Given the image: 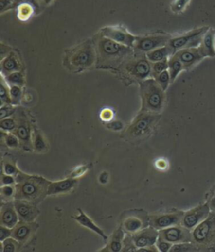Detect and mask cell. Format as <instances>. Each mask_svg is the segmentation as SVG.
Returning a JSON list of instances; mask_svg holds the SVG:
<instances>
[{
	"label": "cell",
	"mask_w": 215,
	"mask_h": 252,
	"mask_svg": "<svg viewBox=\"0 0 215 252\" xmlns=\"http://www.w3.org/2000/svg\"><path fill=\"white\" fill-rule=\"evenodd\" d=\"M94 43L97 52V67L118 68L135 54L132 47L124 46L101 34L95 37Z\"/></svg>",
	"instance_id": "1"
},
{
	"label": "cell",
	"mask_w": 215,
	"mask_h": 252,
	"mask_svg": "<svg viewBox=\"0 0 215 252\" xmlns=\"http://www.w3.org/2000/svg\"><path fill=\"white\" fill-rule=\"evenodd\" d=\"M16 178L15 199L16 200H23L39 204L48 196L47 190L51 181L43 177L30 175L20 171Z\"/></svg>",
	"instance_id": "2"
},
{
	"label": "cell",
	"mask_w": 215,
	"mask_h": 252,
	"mask_svg": "<svg viewBox=\"0 0 215 252\" xmlns=\"http://www.w3.org/2000/svg\"><path fill=\"white\" fill-rule=\"evenodd\" d=\"M96 63L97 52L94 40H84L78 46L68 50L65 55V67L74 72L90 69Z\"/></svg>",
	"instance_id": "3"
},
{
	"label": "cell",
	"mask_w": 215,
	"mask_h": 252,
	"mask_svg": "<svg viewBox=\"0 0 215 252\" xmlns=\"http://www.w3.org/2000/svg\"><path fill=\"white\" fill-rule=\"evenodd\" d=\"M140 91L142 97V111L160 114L165 105L166 96L165 91L157 81L152 77L141 82Z\"/></svg>",
	"instance_id": "4"
},
{
	"label": "cell",
	"mask_w": 215,
	"mask_h": 252,
	"mask_svg": "<svg viewBox=\"0 0 215 252\" xmlns=\"http://www.w3.org/2000/svg\"><path fill=\"white\" fill-rule=\"evenodd\" d=\"M160 114L141 111L124 133L127 142H139L148 137L160 119Z\"/></svg>",
	"instance_id": "5"
},
{
	"label": "cell",
	"mask_w": 215,
	"mask_h": 252,
	"mask_svg": "<svg viewBox=\"0 0 215 252\" xmlns=\"http://www.w3.org/2000/svg\"><path fill=\"white\" fill-rule=\"evenodd\" d=\"M120 70L125 75L135 81L143 82L151 76L152 63L148 60L146 55L135 53L120 66Z\"/></svg>",
	"instance_id": "6"
},
{
	"label": "cell",
	"mask_w": 215,
	"mask_h": 252,
	"mask_svg": "<svg viewBox=\"0 0 215 252\" xmlns=\"http://www.w3.org/2000/svg\"><path fill=\"white\" fill-rule=\"evenodd\" d=\"M120 226L125 234H135L150 226V215L140 209L126 210L120 216Z\"/></svg>",
	"instance_id": "7"
},
{
	"label": "cell",
	"mask_w": 215,
	"mask_h": 252,
	"mask_svg": "<svg viewBox=\"0 0 215 252\" xmlns=\"http://www.w3.org/2000/svg\"><path fill=\"white\" fill-rule=\"evenodd\" d=\"M208 28V26L197 28L179 36L172 37L166 46L171 49L173 55L180 50L199 46L203 34L205 33Z\"/></svg>",
	"instance_id": "8"
},
{
	"label": "cell",
	"mask_w": 215,
	"mask_h": 252,
	"mask_svg": "<svg viewBox=\"0 0 215 252\" xmlns=\"http://www.w3.org/2000/svg\"><path fill=\"white\" fill-rule=\"evenodd\" d=\"M172 36L165 34H151L147 36H137L134 44V50L138 54L146 55L148 52L152 51L159 47L167 45Z\"/></svg>",
	"instance_id": "9"
},
{
	"label": "cell",
	"mask_w": 215,
	"mask_h": 252,
	"mask_svg": "<svg viewBox=\"0 0 215 252\" xmlns=\"http://www.w3.org/2000/svg\"><path fill=\"white\" fill-rule=\"evenodd\" d=\"M193 241L202 246L215 240V213L210 214L205 220L192 231Z\"/></svg>",
	"instance_id": "10"
},
{
	"label": "cell",
	"mask_w": 215,
	"mask_h": 252,
	"mask_svg": "<svg viewBox=\"0 0 215 252\" xmlns=\"http://www.w3.org/2000/svg\"><path fill=\"white\" fill-rule=\"evenodd\" d=\"M210 210L211 208L209 207V203H206L200 204L198 206L195 207L187 212H184L181 225L189 231H194L197 225L209 217L210 215Z\"/></svg>",
	"instance_id": "11"
},
{
	"label": "cell",
	"mask_w": 215,
	"mask_h": 252,
	"mask_svg": "<svg viewBox=\"0 0 215 252\" xmlns=\"http://www.w3.org/2000/svg\"><path fill=\"white\" fill-rule=\"evenodd\" d=\"M184 212L180 210H175L171 212L160 213L150 215V225L161 231L166 228L181 225V219Z\"/></svg>",
	"instance_id": "12"
},
{
	"label": "cell",
	"mask_w": 215,
	"mask_h": 252,
	"mask_svg": "<svg viewBox=\"0 0 215 252\" xmlns=\"http://www.w3.org/2000/svg\"><path fill=\"white\" fill-rule=\"evenodd\" d=\"M16 117L17 119V127L16 130L13 132V134H16L19 139L20 147L25 150L31 151L33 149V143H32L33 132H31V124L23 112L18 113Z\"/></svg>",
	"instance_id": "13"
},
{
	"label": "cell",
	"mask_w": 215,
	"mask_h": 252,
	"mask_svg": "<svg viewBox=\"0 0 215 252\" xmlns=\"http://www.w3.org/2000/svg\"><path fill=\"white\" fill-rule=\"evenodd\" d=\"M159 238L173 244L193 241L192 231L181 225H174L159 231Z\"/></svg>",
	"instance_id": "14"
},
{
	"label": "cell",
	"mask_w": 215,
	"mask_h": 252,
	"mask_svg": "<svg viewBox=\"0 0 215 252\" xmlns=\"http://www.w3.org/2000/svg\"><path fill=\"white\" fill-rule=\"evenodd\" d=\"M101 34L104 36L109 38L111 40H114L116 42L122 44L124 46L134 47L135 40L137 36L133 35L123 27H117V26H107L103 28L101 31Z\"/></svg>",
	"instance_id": "15"
},
{
	"label": "cell",
	"mask_w": 215,
	"mask_h": 252,
	"mask_svg": "<svg viewBox=\"0 0 215 252\" xmlns=\"http://www.w3.org/2000/svg\"><path fill=\"white\" fill-rule=\"evenodd\" d=\"M174 55H177L181 61L184 67V70H191L206 57L200 46L180 50L176 52Z\"/></svg>",
	"instance_id": "16"
},
{
	"label": "cell",
	"mask_w": 215,
	"mask_h": 252,
	"mask_svg": "<svg viewBox=\"0 0 215 252\" xmlns=\"http://www.w3.org/2000/svg\"><path fill=\"white\" fill-rule=\"evenodd\" d=\"M14 204L18 214L19 220L25 222H34L40 215V210L37 204L30 201L23 200H14Z\"/></svg>",
	"instance_id": "17"
},
{
	"label": "cell",
	"mask_w": 215,
	"mask_h": 252,
	"mask_svg": "<svg viewBox=\"0 0 215 252\" xmlns=\"http://www.w3.org/2000/svg\"><path fill=\"white\" fill-rule=\"evenodd\" d=\"M39 225L36 222H25L19 220L12 229V236L22 245L27 243L34 235Z\"/></svg>",
	"instance_id": "18"
},
{
	"label": "cell",
	"mask_w": 215,
	"mask_h": 252,
	"mask_svg": "<svg viewBox=\"0 0 215 252\" xmlns=\"http://www.w3.org/2000/svg\"><path fill=\"white\" fill-rule=\"evenodd\" d=\"M135 246L139 248H143L146 246L156 245L157 239L159 237V231L152 226H148L135 234L130 235Z\"/></svg>",
	"instance_id": "19"
},
{
	"label": "cell",
	"mask_w": 215,
	"mask_h": 252,
	"mask_svg": "<svg viewBox=\"0 0 215 252\" xmlns=\"http://www.w3.org/2000/svg\"><path fill=\"white\" fill-rule=\"evenodd\" d=\"M19 221L18 214L14 204V201H6L2 203L0 211V223L1 225L6 227H15Z\"/></svg>",
	"instance_id": "20"
},
{
	"label": "cell",
	"mask_w": 215,
	"mask_h": 252,
	"mask_svg": "<svg viewBox=\"0 0 215 252\" xmlns=\"http://www.w3.org/2000/svg\"><path fill=\"white\" fill-rule=\"evenodd\" d=\"M77 183V179L69 178V179H63L61 181L51 182L47 190V195H62L67 194L73 189Z\"/></svg>",
	"instance_id": "21"
},
{
	"label": "cell",
	"mask_w": 215,
	"mask_h": 252,
	"mask_svg": "<svg viewBox=\"0 0 215 252\" xmlns=\"http://www.w3.org/2000/svg\"><path fill=\"white\" fill-rule=\"evenodd\" d=\"M21 65L16 53L11 51L9 55L2 59L1 61V73L2 76H5L9 74L20 71Z\"/></svg>",
	"instance_id": "22"
},
{
	"label": "cell",
	"mask_w": 215,
	"mask_h": 252,
	"mask_svg": "<svg viewBox=\"0 0 215 252\" xmlns=\"http://www.w3.org/2000/svg\"><path fill=\"white\" fill-rule=\"evenodd\" d=\"M199 46L206 57H215V29L213 27L208 28L205 33L203 34Z\"/></svg>",
	"instance_id": "23"
},
{
	"label": "cell",
	"mask_w": 215,
	"mask_h": 252,
	"mask_svg": "<svg viewBox=\"0 0 215 252\" xmlns=\"http://www.w3.org/2000/svg\"><path fill=\"white\" fill-rule=\"evenodd\" d=\"M125 232L120 226L114 231L110 239L108 242L105 249L101 250L102 252H120L123 249L124 239L125 237Z\"/></svg>",
	"instance_id": "24"
},
{
	"label": "cell",
	"mask_w": 215,
	"mask_h": 252,
	"mask_svg": "<svg viewBox=\"0 0 215 252\" xmlns=\"http://www.w3.org/2000/svg\"><path fill=\"white\" fill-rule=\"evenodd\" d=\"M77 211L79 212L78 216H73L72 219H75L82 226L88 228L90 231H93L96 234L99 235V236H101L105 241L108 240V237L105 235V232L102 230L101 228H99L98 225H96L95 223L92 221V219H90V217L87 216L86 214L83 212V210L78 209Z\"/></svg>",
	"instance_id": "25"
},
{
	"label": "cell",
	"mask_w": 215,
	"mask_h": 252,
	"mask_svg": "<svg viewBox=\"0 0 215 252\" xmlns=\"http://www.w3.org/2000/svg\"><path fill=\"white\" fill-rule=\"evenodd\" d=\"M173 55L172 50L167 46L159 47L157 49L154 50L152 51L148 52L146 57L151 61V63L157 62V61H164L168 59L170 56Z\"/></svg>",
	"instance_id": "26"
},
{
	"label": "cell",
	"mask_w": 215,
	"mask_h": 252,
	"mask_svg": "<svg viewBox=\"0 0 215 252\" xmlns=\"http://www.w3.org/2000/svg\"><path fill=\"white\" fill-rule=\"evenodd\" d=\"M184 70L183 64L179 60V57L176 55H172L168 58V71L172 82H174L179 74L181 73L182 70Z\"/></svg>",
	"instance_id": "27"
},
{
	"label": "cell",
	"mask_w": 215,
	"mask_h": 252,
	"mask_svg": "<svg viewBox=\"0 0 215 252\" xmlns=\"http://www.w3.org/2000/svg\"><path fill=\"white\" fill-rule=\"evenodd\" d=\"M32 143H33V149L36 152H43L47 150L46 139L44 138L43 135L38 129H35L33 131Z\"/></svg>",
	"instance_id": "28"
},
{
	"label": "cell",
	"mask_w": 215,
	"mask_h": 252,
	"mask_svg": "<svg viewBox=\"0 0 215 252\" xmlns=\"http://www.w3.org/2000/svg\"><path fill=\"white\" fill-rule=\"evenodd\" d=\"M2 172L9 175L16 176L20 170H18L16 162L14 160V158L10 157H6V159H3L2 164Z\"/></svg>",
	"instance_id": "29"
},
{
	"label": "cell",
	"mask_w": 215,
	"mask_h": 252,
	"mask_svg": "<svg viewBox=\"0 0 215 252\" xmlns=\"http://www.w3.org/2000/svg\"><path fill=\"white\" fill-rule=\"evenodd\" d=\"M21 246V244L18 242L13 237L7 238L5 240L1 241V252H18Z\"/></svg>",
	"instance_id": "30"
},
{
	"label": "cell",
	"mask_w": 215,
	"mask_h": 252,
	"mask_svg": "<svg viewBox=\"0 0 215 252\" xmlns=\"http://www.w3.org/2000/svg\"><path fill=\"white\" fill-rule=\"evenodd\" d=\"M0 98H1V106H3V105H6V104H11V97H10L9 85L3 76H1Z\"/></svg>",
	"instance_id": "31"
},
{
	"label": "cell",
	"mask_w": 215,
	"mask_h": 252,
	"mask_svg": "<svg viewBox=\"0 0 215 252\" xmlns=\"http://www.w3.org/2000/svg\"><path fill=\"white\" fill-rule=\"evenodd\" d=\"M201 246L197 244L191 242H182V243L174 244L170 250V252H197Z\"/></svg>",
	"instance_id": "32"
},
{
	"label": "cell",
	"mask_w": 215,
	"mask_h": 252,
	"mask_svg": "<svg viewBox=\"0 0 215 252\" xmlns=\"http://www.w3.org/2000/svg\"><path fill=\"white\" fill-rule=\"evenodd\" d=\"M18 8V18L21 21H27L34 14H36L34 7L30 4H21Z\"/></svg>",
	"instance_id": "33"
},
{
	"label": "cell",
	"mask_w": 215,
	"mask_h": 252,
	"mask_svg": "<svg viewBox=\"0 0 215 252\" xmlns=\"http://www.w3.org/2000/svg\"><path fill=\"white\" fill-rule=\"evenodd\" d=\"M9 85H18L23 86L25 84V78L23 74L20 71H16L13 73L9 74L7 76H3Z\"/></svg>",
	"instance_id": "34"
},
{
	"label": "cell",
	"mask_w": 215,
	"mask_h": 252,
	"mask_svg": "<svg viewBox=\"0 0 215 252\" xmlns=\"http://www.w3.org/2000/svg\"><path fill=\"white\" fill-rule=\"evenodd\" d=\"M16 127H17V119L16 116L2 119L0 121V128L2 132L13 133L16 130Z\"/></svg>",
	"instance_id": "35"
},
{
	"label": "cell",
	"mask_w": 215,
	"mask_h": 252,
	"mask_svg": "<svg viewBox=\"0 0 215 252\" xmlns=\"http://www.w3.org/2000/svg\"><path fill=\"white\" fill-rule=\"evenodd\" d=\"M154 79L157 81V83L159 84L161 87L166 91L169 86L170 83L172 82L171 80V76H170L168 70H164L161 73L158 74L156 76H154Z\"/></svg>",
	"instance_id": "36"
},
{
	"label": "cell",
	"mask_w": 215,
	"mask_h": 252,
	"mask_svg": "<svg viewBox=\"0 0 215 252\" xmlns=\"http://www.w3.org/2000/svg\"><path fill=\"white\" fill-rule=\"evenodd\" d=\"M10 97H11V104L14 106H18L21 101L22 91L21 86L18 85H9Z\"/></svg>",
	"instance_id": "37"
},
{
	"label": "cell",
	"mask_w": 215,
	"mask_h": 252,
	"mask_svg": "<svg viewBox=\"0 0 215 252\" xmlns=\"http://www.w3.org/2000/svg\"><path fill=\"white\" fill-rule=\"evenodd\" d=\"M15 196H16V186L2 185V187H1V198H2L3 201H14Z\"/></svg>",
	"instance_id": "38"
},
{
	"label": "cell",
	"mask_w": 215,
	"mask_h": 252,
	"mask_svg": "<svg viewBox=\"0 0 215 252\" xmlns=\"http://www.w3.org/2000/svg\"><path fill=\"white\" fill-rule=\"evenodd\" d=\"M168 70V59L164 61H157L152 63V69H151V76H157L158 74L161 73L164 70Z\"/></svg>",
	"instance_id": "39"
},
{
	"label": "cell",
	"mask_w": 215,
	"mask_h": 252,
	"mask_svg": "<svg viewBox=\"0 0 215 252\" xmlns=\"http://www.w3.org/2000/svg\"><path fill=\"white\" fill-rule=\"evenodd\" d=\"M16 111H17L16 106H14L12 104L3 105L1 106V109H0V120L12 117L13 115L16 114Z\"/></svg>",
	"instance_id": "40"
},
{
	"label": "cell",
	"mask_w": 215,
	"mask_h": 252,
	"mask_svg": "<svg viewBox=\"0 0 215 252\" xmlns=\"http://www.w3.org/2000/svg\"><path fill=\"white\" fill-rule=\"evenodd\" d=\"M4 141H5L6 146L9 147V149H17L18 147H20L19 139L16 134H14L13 133H6Z\"/></svg>",
	"instance_id": "41"
},
{
	"label": "cell",
	"mask_w": 215,
	"mask_h": 252,
	"mask_svg": "<svg viewBox=\"0 0 215 252\" xmlns=\"http://www.w3.org/2000/svg\"><path fill=\"white\" fill-rule=\"evenodd\" d=\"M189 2L190 0H173L171 4L172 12L174 14H180L187 8Z\"/></svg>",
	"instance_id": "42"
},
{
	"label": "cell",
	"mask_w": 215,
	"mask_h": 252,
	"mask_svg": "<svg viewBox=\"0 0 215 252\" xmlns=\"http://www.w3.org/2000/svg\"><path fill=\"white\" fill-rule=\"evenodd\" d=\"M137 247L135 246L132 237L130 235H125V237L124 239L123 249L122 252H137Z\"/></svg>",
	"instance_id": "43"
},
{
	"label": "cell",
	"mask_w": 215,
	"mask_h": 252,
	"mask_svg": "<svg viewBox=\"0 0 215 252\" xmlns=\"http://www.w3.org/2000/svg\"><path fill=\"white\" fill-rule=\"evenodd\" d=\"M21 4H30L31 6L34 7L36 15L40 12V4L39 0H15V8Z\"/></svg>",
	"instance_id": "44"
},
{
	"label": "cell",
	"mask_w": 215,
	"mask_h": 252,
	"mask_svg": "<svg viewBox=\"0 0 215 252\" xmlns=\"http://www.w3.org/2000/svg\"><path fill=\"white\" fill-rule=\"evenodd\" d=\"M156 246L159 250V252H170V250L172 248V246H173V244L168 242L166 240H162V239H161V238L158 237L157 242H156Z\"/></svg>",
	"instance_id": "45"
},
{
	"label": "cell",
	"mask_w": 215,
	"mask_h": 252,
	"mask_svg": "<svg viewBox=\"0 0 215 252\" xmlns=\"http://www.w3.org/2000/svg\"><path fill=\"white\" fill-rule=\"evenodd\" d=\"M15 8V0H0V12L3 14Z\"/></svg>",
	"instance_id": "46"
},
{
	"label": "cell",
	"mask_w": 215,
	"mask_h": 252,
	"mask_svg": "<svg viewBox=\"0 0 215 252\" xmlns=\"http://www.w3.org/2000/svg\"><path fill=\"white\" fill-rule=\"evenodd\" d=\"M16 183V176L9 175L2 172L1 175V184L2 185H15Z\"/></svg>",
	"instance_id": "47"
},
{
	"label": "cell",
	"mask_w": 215,
	"mask_h": 252,
	"mask_svg": "<svg viewBox=\"0 0 215 252\" xmlns=\"http://www.w3.org/2000/svg\"><path fill=\"white\" fill-rule=\"evenodd\" d=\"M12 236V229L1 225L0 226V241Z\"/></svg>",
	"instance_id": "48"
},
{
	"label": "cell",
	"mask_w": 215,
	"mask_h": 252,
	"mask_svg": "<svg viewBox=\"0 0 215 252\" xmlns=\"http://www.w3.org/2000/svg\"><path fill=\"white\" fill-rule=\"evenodd\" d=\"M159 250L157 248L156 245L153 246H146V247H143V248H139L137 250V252H158Z\"/></svg>",
	"instance_id": "49"
},
{
	"label": "cell",
	"mask_w": 215,
	"mask_h": 252,
	"mask_svg": "<svg viewBox=\"0 0 215 252\" xmlns=\"http://www.w3.org/2000/svg\"><path fill=\"white\" fill-rule=\"evenodd\" d=\"M100 182L102 183H106L108 181V173H102L101 175H100Z\"/></svg>",
	"instance_id": "50"
},
{
	"label": "cell",
	"mask_w": 215,
	"mask_h": 252,
	"mask_svg": "<svg viewBox=\"0 0 215 252\" xmlns=\"http://www.w3.org/2000/svg\"><path fill=\"white\" fill-rule=\"evenodd\" d=\"M209 205L211 209H213V210H215V195H214V197L211 199V201H209Z\"/></svg>",
	"instance_id": "51"
},
{
	"label": "cell",
	"mask_w": 215,
	"mask_h": 252,
	"mask_svg": "<svg viewBox=\"0 0 215 252\" xmlns=\"http://www.w3.org/2000/svg\"><path fill=\"white\" fill-rule=\"evenodd\" d=\"M39 1L45 4V5H49L50 3H52L54 0H39Z\"/></svg>",
	"instance_id": "52"
}]
</instances>
